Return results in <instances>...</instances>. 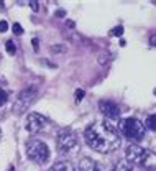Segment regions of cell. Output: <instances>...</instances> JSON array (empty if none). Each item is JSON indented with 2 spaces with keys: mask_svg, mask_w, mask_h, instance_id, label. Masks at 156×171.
<instances>
[{
  "mask_svg": "<svg viewBox=\"0 0 156 171\" xmlns=\"http://www.w3.org/2000/svg\"><path fill=\"white\" fill-rule=\"evenodd\" d=\"M84 140L97 153H110L117 150L122 143L120 132L113 123L108 120L103 122H94L84 130Z\"/></svg>",
  "mask_w": 156,
  "mask_h": 171,
  "instance_id": "obj_1",
  "label": "cell"
},
{
  "mask_svg": "<svg viewBox=\"0 0 156 171\" xmlns=\"http://www.w3.org/2000/svg\"><path fill=\"white\" fill-rule=\"evenodd\" d=\"M127 161L133 166H143L145 169H151V171H156V155L150 150H145L141 148L140 145H130L127 148Z\"/></svg>",
  "mask_w": 156,
  "mask_h": 171,
  "instance_id": "obj_2",
  "label": "cell"
},
{
  "mask_svg": "<svg viewBox=\"0 0 156 171\" xmlns=\"http://www.w3.org/2000/svg\"><path fill=\"white\" fill-rule=\"evenodd\" d=\"M117 128H119V132L125 137V138H128L131 141H138L145 137V125L138 120V118H133V117L120 120Z\"/></svg>",
  "mask_w": 156,
  "mask_h": 171,
  "instance_id": "obj_3",
  "label": "cell"
},
{
  "mask_svg": "<svg viewBox=\"0 0 156 171\" xmlns=\"http://www.w3.org/2000/svg\"><path fill=\"white\" fill-rule=\"evenodd\" d=\"M58 151L61 155H71L79 148V138L76 135L72 128H63L58 135V141H56Z\"/></svg>",
  "mask_w": 156,
  "mask_h": 171,
  "instance_id": "obj_4",
  "label": "cell"
},
{
  "mask_svg": "<svg viewBox=\"0 0 156 171\" xmlns=\"http://www.w3.org/2000/svg\"><path fill=\"white\" fill-rule=\"evenodd\" d=\"M26 156L36 165H45L49 160V148L41 140H30L26 143Z\"/></svg>",
  "mask_w": 156,
  "mask_h": 171,
  "instance_id": "obj_5",
  "label": "cell"
},
{
  "mask_svg": "<svg viewBox=\"0 0 156 171\" xmlns=\"http://www.w3.org/2000/svg\"><path fill=\"white\" fill-rule=\"evenodd\" d=\"M36 97H38L36 87H26V89H23V91L18 94L15 104H13V112H17V113L26 112L28 107H30L31 104L36 101Z\"/></svg>",
  "mask_w": 156,
  "mask_h": 171,
  "instance_id": "obj_6",
  "label": "cell"
},
{
  "mask_svg": "<svg viewBox=\"0 0 156 171\" xmlns=\"http://www.w3.org/2000/svg\"><path fill=\"white\" fill-rule=\"evenodd\" d=\"M45 123H46V117L45 115L33 112V113H30V115L26 117L25 128H26L28 133H36V132H40L41 128L45 127Z\"/></svg>",
  "mask_w": 156,
  "mask_h": 171,
  "instance_id": "obj_7",
  "label": "cell"
},
{
  "mask_svg": "<svg viewBox=\"0 0 156 171\" xmlns=\"http://www.w3.org/2000/svg\"><path fill=\"white\" fill-rule=\"evenodd\" d=\"M99 109H100V112L108 118V120L120 117V107L113 101H100L99 102Z\"/></svg>",
  "mask_w": 156,
  "mask_h": 171,
  "instance_id": "obj_8",
  "label": "cell"
},
{
  "mask_svg": "<svg viewBox=\"0 0 156 171\" xmlns=\"http://www.w3.org/2000/svg\"><path fill=\"white\" fill-rule=\"evenodd\" d=\"M79 171H100L96 161H92L91 158H82L79 161V166H77Z\"/></svg>",
  "mask_w": 156,
  "mask_h": 171,
  "instance_id": "obj_9",
  "label": "cell"
},
{
  "mask_svg": "<svg viewBox=\"0 0 156 171\" xmlns=\"http://www.w3.org/2000/svg\"><path fill=\"white\" fill-rule=\"evenodd\" d=\"M49 171H79V169H77V166H74L69 161H61V163H56Z\"/></svg>",
  "mask_w": 156,
  "mask_h": 171,
  "instance_id": "obj_10",
  "label": "cell"
},
{
  "mask_svg": "<svg viewBox=\"0 0 156 171\" xmlns=\"http://www.w3.org/2000/svg\"><path fill=\"white\" fill-rule=\"evenodd\" d=\"M113 171H133V166H131L127 160H122V161H119V163L115 165Z\"/></svg>",
  "mask_w": 156,
  "mask_h": 171,
  "instance_id": "obj_11",
  "label": "cell"
},
{
  "mask_svg": "<svg viewBox=\"0 0 156 171\" xmlns=\"http://www.w3.org/2000/svg\"><path fill=\"white\" fill-rule=\"evenodd\" d=\"M145 127H148L150 130L156 132V113H153V115H150L148 118H146V123H145Z\"/></svg>",
  "mask_w": 156,
  "mask_h": 171,
  "instance_id": "obj_12",
  "label": "cell"
},
{
  "mask_svg": "<svg viewBox=\"0 0 156 171\" xmlns=\"http://www.w3.org/2000/svg\"><path fill=\"white\" fill-rule=\"evenodd\" d=\"M5 48H7V53H8V54H15V53H17L15 43H13L12 40H8V41L5 43Z\"/></svg>",
  "mask_w": 156,
  "mask_h": 171,
  "instance_id": "obj_13",
  "label": "cell"
},
{
  "mask_svg": "<svg viewBox=\"0 0 156 171\" xmlns=\"http://www.w3.org/2000/svg\"><path fill=\"white\" fill-rule=\"evenodd\" d=\"M110 35H112V36H122V35H123V26L119 25V26L112 28V30H110Z\"/></svg>",
  "mask_w": 156,
  "mask_h": 171,
  "instance_id": "obj_14",
  "label": "cell"
},
{
  "mask_svg": "<svg viewBox=\"0 0 156 171\" xmlns=\"http://www.w3.org/2000/svg\"><path fill=\"white\" fill-rule=\"evenodd\" d=\"M7 101H8V94L3 91V89H0V107H2Z\"/></svg>",
  "mask_w": 156,
  "mask_h": 171,
  "instance_id": "obj_15",
  "label": "cell"
},
{
  "mask_svg": "<svg viewBox=\"0 0 156 171\" xmlns=\"http://www.w3.org/2000/svg\"><path fill=\"white\" fill-rule=\"evenodd\" d=\"M12 30H13V33H15V35H23V28H21L20 23H13Z\"/></svg>",
  "mask_w": 156,
  "mask_h": 171,
  "instance_id": "obj_16",
  "label": "cell"
},
{
  "mask_svg": "<svg viewBox=\"0 0 156 171\" xmlns=\"http://www.w3.org/2000/svg\"><path fill=\"white\" fill-rule=\"evenodd\" d=\"M84 96H86V92H84L82 89H77V91H76V101L77 102H81L84 99Z\"/></svg>",
  "mask_w": 156,
  "mask_h": 171,
  "instance_id": "obj_17",
  "label": "cell"
},
{
  "mask_svg": "<svg viewBox=\"0 0 156 171\" xmlns=\"http://www.w3.org/2000/svg\"><path fill=\"white\" fill-rule=\"evenodd\" d=\"M63 51H64V46H61V45L51 46V53H63Z\"/></svg>",
  "mask_w": 156,
  "mask_h": 171,
  "instance_id": "obj_18",
  "label": "cell"
},
{
  "mask_svg": "<svg viewBox=\"0 0 156 171\" xmlns=\"http://www.w3.org/2000/svg\"><path fill=\"white\" fill-rule=\"evenodd\" d=\"M7 30H8V23H7L5 20H0V31L5 33Z\"/></svg>",
  "mask_w": 156,
  "mask_h": 171,
  "instance_id": "obj_19",
  "label": "cell"
},
{
  "mask_svg": "<svg viewBox=\"0 0 156 171\" xmlns=\"http://www.w3.org/2000/svg\"><path fill=\"white\" fill-rule=\"evenodd\" d=\"M30 7L33 8V12H38V10H40V3L35 2V0H31V2H30Z\"/></svg>",
  "mask_w": 156,
  "mask_h": 171,
  "instance_id": "obj_20",
  "label": "cell"
},
{
  "mask_svg": "<svg viewBox=\"0 0 156 171\" xmlns=\"http://www.w3.org/2000/svg\"><path fill=\"white\" fill-rule=\"evenodd\" d=\"M150 45L154 46L156 48V33H153V35H150Z\"/></svg>",
  "mask_w": 156,
  "mask_h": 171,
  "instance_id": "obj_21",
  "label": "cell"
},
{
  "mask_svg": "<svg viewBox=\"0 0 156 171\" xmlns=\"http://www.w3.org/2000/svg\"><path fill=\"white\" fill-rule=\"evenodd\" d=\"M56 15H58V17H64L66 12H64V10H58V12H56Z\"/></svg>",
  "mask_w": 156,
  "mask_h": 171,
  "instance_id": "obj_22",
  "label": "cell"
},
{
  "mask_svg": "<svg viewBox=\"0 0 156 171\" xmlns=\"http://www.w3.org/2000/svg\"><path fill=\"white\" fill-rule=\"evenodd\" d=\"M33 46H35V50H38V40H36V38L33 40Z\"/></svg>",
  "mask_w": 156,
  "mask_h": 171,
  "instance_id": "obj_23",
  "label": "cell"
},
{
  "mask_svg": "<svg viewBox=\"0 0 156 171\" xmlns=\"http://www.w3.org/2000/svg\"><path fill=\"white\" fill-rule=\"evenodd\" d=\"M66 26H71V28H74V23H72V22H68V23H66Z\"/></svg>",
  "mask_w": 156,
  "mask_h": 171,
  "instance_id": "obj_24",
  "label": "cell"
},
{
  "mask_svg": "<svg viewBox=\"0 0 156 171\" xmlns=\"http://www.w3.org/2000/svg\"><path fill=\"white\" fill-rule=\"evenodd\" d=\"M143 171H151V169H143Z\"/></svg>",
  "mask_w": 156,
  "mask_h": 171,
  "instance_id": "obj_25",
  "label": "cell"
},
{
  "mask_svg": "<svg viewBox=\"0 0 156 171\" xmlns=\"http://www.w3.org/2000/svg\"><path fill=\"white\" fill-rule=\"evenodd\" d=\"M10 171H12V169H10Z\"/></svg>",
  "mask_w": 156,
  "mask_h": 171,
  "instance_id": "obj_26",
  "label": "cell"
}]
</instances>
